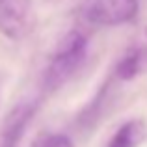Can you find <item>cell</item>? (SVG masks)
<instances>
[{
	"mask_svg": "<svg viewBox=\"0 0 147 147\" xmlns=\"http://www.w3.org/2000/svg\"><path fill=\"white\" fill-rule=\"evenodd\" d=\"M88 56V39L82 32L73 30L67 32L60 39L52 58H50L47 71H45V88L47 90H58L61 84H65L78 67L86 61Z\"/></svg>",
	"mask_w": 147,
	"mask_h": 147,
	"instance_id": "cell-1",
	"label": "cell"
},
{
	"mask_svg": "<svg viewBox=\"0 0 147 147\" xmlns=\"http://www.w3.org/2000/svg\"><path fill=\"white\" fill-rule=\"evenodd\" d=\"M140 11L138 0H84L82 17L95 26H119L134 21Z\"/></svg>",
	"mask_w": 147,
	"mask_h": 147,
	"instance_id": "cell-2",
	"label": "cell"
},
{
	"mask_svg": "<svg viewBox=\"0 0 147 147\" xmlns=\"http://www.w3.org/2000/svg\"><path fill=\"white\" fill-rule=\"evenodd\" d=\"M36 26L34 0H0V34L11 41H21Z\"/></svg>",
	"mask_w": 147,
	"mask_h": 147,
	"instance_id": "cell-3",
	"label": "cell"
},
{
	"mask_svg": "<svg viewBox=\"0 0 147 147\" xmlns=\"http://www.w3.org/2000/svg\"><path fill=\"white\" fill-rule=\"evenodd\" d=\"M34 112H36V102L28 100V102H21L9 112L6 123L2 129V144L0 147H19L21 140L24 136V130L28 127L30 119H32Z\"/></svg>",
	"mask_w": 147,
	"mask_h": 147,
	"instance_id": "cell-4",
	"label": "cell"
},
{
	"mask_svg": "<svg viewBox=\"0 0 147 147\" xmlns=\"http://www.w3.org/2000/svg\"><path fill=\"white\" fill-rule=\"evenodd\" d=\"M147 138V125L142 119L125 121L110 138L106 147H140Z\"/></svg>",
	"mask_w": 147,
	"mask_h": 147,
	"instance_id": "cell-5",
	"label": "cell"
},
{
	"mask_svg": "<svg viewBox=\"0 0 147 147\" xmlns=\"http://www.w3.org/2000/svg\"><path fill=\"white\" fill-rule=\"evenodd\" d=\"M144 67H147V50L145 49H130L125 56L119 60L117 67H115V75L121 80H130L138 76Z\"/></svg>",
	"mask_w": 147,
	"mask_h": 147,
	"instance_id": "cell-6",
	"label": "cell"
},
{
	"mask_svg": "<svg viewBox=\"0 0 147 147\" xmlns=\"http://www.w3.org/2000/svg\"><path fill=\"white\" fill-rule=\"evenodd\" d=\"M36 147H75L65 134H45L37 140Z\"/></svg>",
	"mask_w": 147,
	"mask_h": 147,
	"instance_id": "cell-7",
	"label": "cell"
}]
</instances>
